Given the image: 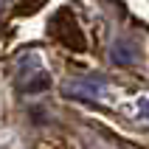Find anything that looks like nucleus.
Returning <instances> with one entry per match:
<instances>
[{"label":"nucleus","instance_id":"nucleus-1","mask_svg":"<svg viewBox=\"0 0 149 149\" xmlns=\"http://www.w3.org/2000/svg\"><path fill=\"white\" fill-rule=\"evenodd\" d=\"M48 34L59 45H65V48L76 51V54L87 48V40H84V34H82V28H79V23H76V17H73L70 8H59L56 14L51 17Z\"/></svg>","mask_w":149,"mask_h":149},{"label":"nucleus","instance_id":"nucleus-2","mask_svg":"<svg viewBox=\"0 0 149 149\" xmlns=\"http://www.w3.org/2000/svg\"><path fill=\"white\" fill-rule=\"evenodd\" d=\"M110 59H113L116 65H135L138 51H135L132 42H118L116 48H113V54H110Z\"/></svg>","mask_w":149,"mask_h":149},{"label":"nucleus","instance_id":"nucleus-3","mask_svg":"<svg viewBox=\"0 0 149 149\" xmlns=\"http://www.w3.org/2000/svg\"><path fill=\"white\" fill-rule=\"evenodd\" d=\"M45 3H48V0H20V3H17V8H14V14H17V17L37 14V11H40Z\"/></svg>","mask_w":149,"mask_h":149},{"label":"nucleus","instance_id":"nucleus-4","mask_svg":"<svg viewBox=\"0 0 149 149\" xmlns=\"http://www.w3.org/2000/svg\"><path fill=\"white\" fill-rule=\"evenodd\" d=\"M45 87H51V76H48V73H37L31 82H28L25 90H28V93H42Z\"/></svg>","mask_w":149,"mask_h":149},{"label":"nucleus","instance_id":"nucleus-5","mask_svg":"<svg viewBox=\"0 0 149 149\" xmlns=\"http://www.w3.org/2000/svg\"><path fill=\"white\" fill-rule=\"evenodd\" d=\"M138 107L143 110V118H146V121H149V101H141V104H138Z\"/></svg>","mask_w":149,"mask_h":149}]
</instances>
